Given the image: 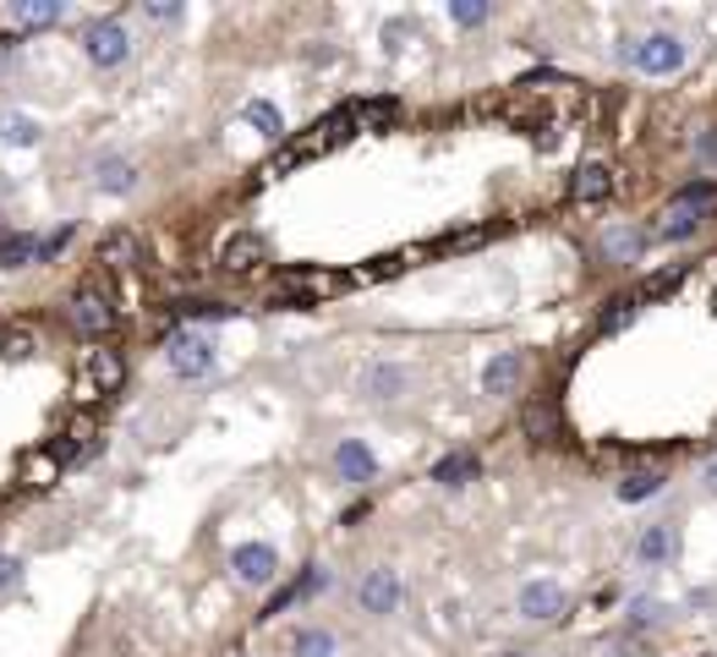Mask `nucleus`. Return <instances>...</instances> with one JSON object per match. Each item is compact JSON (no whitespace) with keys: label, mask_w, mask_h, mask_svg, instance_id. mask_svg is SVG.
<instances>
[{"label":"nucleus","mask_w":717,"mask_h":657,"mask_svg":"<svg viewBox=\"0 0 717 657\" xmlns=\"http://www.w3.org/2000/svg\"><path fill=\"white\" fill-rule=\"evenodd\" d=\"M345 285H356V279H350V274H323V268H290V274H279L274 307H290V301L312 307V301H323V296H334V290H345Z\"/></svg>","instance_id":"1"},{"label":"nucleus","mask_w":717,"mask_h":657,"mask_svg":"<svg viewBox=\"0 0 717 657\" xmlns=\"http://www.w3.org/2000/svg\"><path fill=\"white\" fill-rule=\"evenodd\" d=\"M165 357H170V373H176V379H187V384H198V379H208V373H214V341H208V335H198V329H176Z\"/></svg>","instance_id":"2"},{"label":"nucleus","mask_w":717,"mask_h":657,"mask_svg":"<svg viewBox=\"0 0 717 657\" xmlns=\"http://www.w3.org/2000/svg\"><path fill=\"white\" fill-rule=\"evenodd\" d=\"M83 56H88L94 67H121V61L132 56V34H127V23H116V17L94 23V28L83 34Z\"/></svg>","instance_id":"3"},{"label":"nucleus","mask_w":717,"mask_h":657,"mask_svg":"<svg viewBox=\"0 0 717 657\" xmlns=\"http://www.w3.org/2000/svg\"><path fill=\"white\" fill-rule=\"evenodd\" d=\"M630 67L646 72V77H668V72L684 67V45H679L673 34H646V39L630 50Z\"/></svg>","instance_id":"4"},{"label":"nucleus","mask_w":717,"mask_h":657,"mask_svg":"<svg viewBox=\"0 0 717 657\" xmlns=\"http://www.w3.org/2000/svg\"><path fill=\"white\" fill-rule=\"evenodd\" d=\"M72 329H77V335H88V341H105L110 329H116V307L99 290H77L72 296Z\"/></svg>","instance_id":"5"},{"label":"nucleus","mask_w":717,"mask_h":657,"mask_svg":"<svg viewBox=\"0 0 717 657\" xmlns=\"http://www.w3.org/2000/svg\"><path fill=\"white\" fill-rule=\"evenodd\" d=\"M230 570H236L241 586H268V581L279 575V553H274L268 542H241V548L230 553Z\"/></svg>","instance_id":"6"},{"label":"nucleus","mask_w":717,"mask_h":657,"mask_svg":"<svg viewBox=\"0 0 717 657\" xmlns=\"http://www.w3.org/2000/svg\"><path fill=\"white\" fill-rule=\"evenodd\" d=\"M350 132H356V110H328V116H323V121L312 127V138H301L296 148H301V154L312 159V154H323V148H334V143H345Z\"/></svg>","instance_id":"7"},{"label":"nucleus","mask_w":717,"mask_h":657,"mask_svg":"<svg viewBox=\"0 0 717 657\" xmlns=\"http://www.w3.org/2000/svg\"><path fill=\"white\" fill-rule=\"evenodd\" d=\"M521 613L537 619V624H542V619H559V613H564V586H559V581H526V586H521Z\"/></svg>","instance_id":"8"},{"label":"nucleus","mask_w":717,"mask_h":657,"mask_svg":"<svg viewBox=\"0 0 717 657\" xmlns=\"http://www.w3.org/2000/svg\"><path fill=\"white\" fill-rule=\"evenodd\" d=\"M263 263V236H252V230H236L225 247H219V268L225 274H252Z\"/></svg>","instance_id":"9"},{"label":"nucleus","mask_w":717,"mask_h":657,"mask_svg":"<svg viewBox=\"0 0 717 657\" xmlns=\"http://www.w3.org/2000/svg\"><path fill=\"white\" fill-rule=\"evenodd\" d=\"M334 471H339L345 482H373L379 461H373V450H368L362 439H345V444L334 450Z\"/></svg>","instance_id":"10"},{"label":"nucleus","mask_w":717,"mask_h":657,"mask_svg":"<svg viewBox=\"0 0 717 657\" xmlns=\"http://www.w3.org/2000/svg\"><path fill=\"white\" fill-rule=\"evenodd\" d=\"M395 602H401V575L395 570H373L362 581V608L368 613H395Z\"/></svg>","instance_id":"11"},{"label":"nucleus","mask_w":717,"mask_h":657,"mask_svg":"<svg viewBox=\"0 0 717 657\" xmlns=\"http://www.w3.org/2000/svg\"><path fill=\"white\" fill-rule=\"evenodd\" d=\"M673 548H679V531H673L668 521H662V526H646V531L635 537V559H641V564H668Z\"/></svg>","instance_id":"12"},{"label":"nucleus","mask_w":717,"mask_h":657,"mask_svg":"<svg viewBox=\"0 0 717 657\" xmlns=\"http://www.w3.org/2000/svg\"><path fill=\"white\" fill-rule=\"evenodd\" d=\"M668 208H690V214H701V219H712L717 214V176H701V181H684L679 192H673V203Z\"/></svg>","instance_id":"13"},{"label":"nucleus","mask_w":717,"mask_h":657,"mask_svg":"<svg viewBox=\"0 0 717 657\" xmlns=\"http://www.w3.org/2000/svg\"><path fill=\"white\" fill-rule=\"evenodd\" d=\"M608 192H613V170H608V165H581L575 181H570V198H575V203H602Z\"/></svg>","instance_id":"14"},{"label":"nucleus","mask_w":717,"mask_h":657,"mask_svg":"<svg viewBox=\"0 0 717 657\" xmlns=\"http://www.w3.org/2000/svg\"><path fill=\"white\" fill-rule=\"evenodd\" d=\"M521 373H526L521 351H499V357L488 362V373H482V390H488V395H510V390L521 384Z\"/></svg>","instance_id":"15"},{"label":"nucleus","mask_w":717,"mask_h":657,"mask_svg":"<svg viewBox=\"0 0 717 657\" xmlns=\"http://www.w3.org/2000/svg\"><path fill=\"white\" fill-rule=\"evenodd\" d=\"M88 379H94L105 395H110V390H121V384H127V357H121V351H110V346H105V351H94V357H88Z\"/></svg>","instance_id":"16"},{"label":"nucleus","mask_w":717,"mask_h":657,"mask_svg":"<svg viewBox=\"0 0 717 657\" xmlns=\"http://www.w3.org/2000/svg\"><path fill=\"white\" fill-rule=\"evenodd\" d=\"M641 247H646V236H641L635 225H608V236H602V252H608L613 263H635Z\"/></svg>","instance_id":"17"},{"label":"nucleus","mask_w":717,"mask_h":657,"mask_svg":"<svg viewBox=\"0 0 717 657\" xmlns=\"http://www.w3.org/2000/svg\"><path fill=\"white\" fill-rule=\"evenodd\" d=\"M56 477H61V455L56 450H34L28 461H23V488H56Z\"/></svg>","instance_id":"18"},{"label":"nucleus","mask_w":717,"mask_h":657,"mask_svg":"<svg viewBox=\"0 0 717 657\" xmlns=\"http://www.w3.org/2000/svg\"><path fill=\"white\" fill-rule=\"evenodd\" d=\"M138 258H143V247H138L132 230H116V236H105V247H99V263H105V268H132Z\"/></svg>","instance_id":"19"},{"label":"nucleus","mask_w":717,"mask_h":657,"mask_svg":"<svg viewBox=\"0 0 717 657\" xmlns=\"http://www.w3.org/2000/svg\"><path fill=\"white\" fill-rule=\"evenodd\" d=\"M39 252H45L39 236H17V230L0 236V268H23V263H34Z\"/></svg>","instance_id":"20"},{"label":"nucleus","mask_w":717,"mask_h":657,"mask_svg":"<svg viewBox=\"0 0 717 657\" xmlns=\"http://www.w3.org/2000/svg\"><path fill=\"white\" fill-rule=\"evenodd\" d=\"M662 482H668V471H630V477L619 482V499H624V504L657 499V493H662Z\"/></svg>","instance_id":"21"},{"label":"nucleus","mask_w":717,"mask_h":657,"mask_svg":"<svg viewBox=\"0 0 717 657\" xmlns=\"http://www.w3.org/2000/svg\"><path fill=\"white\" fill-rule=\"evenodd\" d=\"M477 477V455H444L439 466H433V482H444V488H461V482H471Z\"/></svg>","instance_id":"22"},{"label":"nucleus","mask_w":717,"mask_h":657,"mask_svg":"<svg viewBox=\"0 0 717 657\" xmlns=\"http://www.w3.org/2000/svg\"><path fill=\"white\" fill-rule=\"evenodd\" d=\"M395 116H401V105H395V99H362V105H356V127H362V132L395 127Z\"/></svg>","instance_id":"23"},{"label":"nucleus","mask_w":717,"mask_h":657,"mask_svg":"<svg viewBox=\"0 0 717 657\" xmlns=\"http://www.w3.org/2000/svg\"><path fill=\"white\" fill-rule=\"evenodd\" d=\"M132 187H138V165H127V159L99 165V192H132Z\"/></svg>","instance_id":"24"},{"label":"nucleus","mask_w":717,"mask_h":657,"mask_svg":"<svg viewBox=\"0 0 717 657\" xmlns=\"http://www.w3.org/2000/svg\"><path fill=\"white\" fill-rule=\"evenodd\" d=\"M0 143H12V148L39 143V121L34 116H0Z\"/></svg>","instance_id":"25"},{"label":"nucleus","mask_w":717,"mask_h":657,"mask_svg":"<svg viewBox=\"0 0 717 657\" xmlns=\"http://www.w3.org/2000/svg\"><path fill=\"white\" fill-rule=\"evenodd\" d=\"M28 351H34V329H28V323H7V329H0V357L23 362Z\"/></svg>","instance_id":"26"},{"label":"nucleus","mask_w":717,"mask_h":657,"mask_svg":"<svg viewBox=\"0 0 717 657\" xmlns=\"http://www.w3.org/2000/svg\"><path fill=\"white\" fill-rule=\"evenodd\" d=\"M12 17L28 28H50V23H61V7L56 0H23V7H12Z\"/></svg>","instance_id":"27"},{"label":"nucleus","mask_w":717,"mask_h":657,"mask_svg":"<svg viewBox=\"0 0 717 657\" xmlns=\"http://www.w3.org/2000/svg\"><path fill=\"white\" fill-rule=\"evenodd\" d=\"M684 285V268H662V274H646L641 279V290H635V301H657V296H673Z\"/></svg>","instance_id":"28"},{"label":"nucleus","mask_w":717,"mask_h":657,"mask_svg":"<svg viewBox=\"0 0 717 657\" xmlns=\"http://www.w3.org/2000/svg\"><path fill=\"white\" fill-rule=\"evenodd\" d=\"M241 116H247V127H258L263 138H279V132H285V121H279V110H274L268 99H252Z\"/></svg>","instance_id":"29"},{"label":"nucleus","mask_w":717,"mask_h":657,"mask_svg":"<svg viewBox=\"0 0 717 657\" xmlns=\"http://www.w3.org/2000/svg\"><path fill=\"white\" fill-rule=\"evenodd\" d=\"M701 225H706V219L690 214V208H668V214H662V236H668V241H690Z\"/></svg>","instance_id":"30"},{"label":"nucleus","mask_w":717,"mask_h":657,"mask_svg":"<svg viewBox=\"0 0 717 657\" xmlns=\"http://www.w3.org/2000/svg\"><path fill=\"white\" fill-rule=\"evenodd\" d=\"M401 390H406V373H401V368H373V373H368V395H373V401H395Z\"/></svg>","instance_id":"31"},{"label":"nucleus","mask_w":717,"mask_h":657,"mask_svg":"<svg viewBox=\"0 0 717 657\" xmlns=\"http://www.w3.org/2000/svg\"><path fill=\"white\" fill-rule=\"evenodd\" d=\"M290 652H296V657H334V635H328V630H301V635L290 641Z\"/></svg>","instance_id":"32"},{"label":"nucleus","mask_w":717,"mask_h":657,"mask_svg":"<svg viewBox=\"0 0 717 657\" xmlns=\"http://www.w3.org/2000/svg\"><path fill=\"white\" fill-rule=\"evenodd\" d=\"M526 433L531 439H559V411L553 406H526Z\"/></svg>","instance_id":"33"},{"label":"nucleus","mask_w":717,"mask_h":657,"mask_svg":"<svg viewBox=\"0 0 717 657\" xmlns=\"http://www.w3.org/2000/svg\"><path fill=\"white\" fill-rule=\"evenodd\" d=\"M450 17H455L461 28H477V23H488V7H482V0H455Z\"/></svg>","instance_id":"34"},{"label":"nucleus","mask_w":717,"mask_h":657,"mask_svg":"<svg viewBox=\"0 0 717 657\" xmlns=\"http://www.w3.org/2000/svg\"><path fill=\"white\" fill-rule=\"evenodd\" d=\"M488 236H493V230H455V236H444L439 247H444V252H471V247H482Z\"/></svg>","instance_id":"35"},{"label":"nucleus","mask_w":717,"mask_h":657,"mask_svg":"<svg viewBox=\"0 0 717 657\" xmlns=\"http://www.w3.org/2000/svg\"><path fill=\"white\" fill-rule=\"evenodd\" d=\"M657 619H662V602H657V597H635V602H630V624L646 630V624H657Z\"/></svg>","instance_id":"36"},{"label":"nucleus","mask_w":717,"mask_h":657,"mask_svg":"<svg viewBox=\"0 0 717 657\" xmlns=\"http://www.w3.org/2000/svg\"><path fill=\"white\" fill-rule=\"evenodd\" d=\"M635 307H641V301H635V296H630V301H613V312H608V318H602V329H608V335H613V329H624V323H630V318H635Z\"/></svg>","instance_id":"37"},{"label":"nucleus","mask_w":717,"mask_h":657,"mask_svg":"<svg viewBox=\"0 0 717 657\" xmlns=\"http://www.w3.org/2000/svg\"><path fill=\"white\" fill-rule=\"evenodd\" d=\"M148 17H154V23H176V17H181V7H176V0H154Z\"/></svg>","instance_id":"38"},{"label":"nucleus","mask_w":717,"mask_h":657,"mask_svg":"<svg viewBox=\"0 0 717 657\" xmlns=\"http://www.w3.org/2000/svg\"><path fill=\"white\" fill-rule=\"evenodd\" d=\"M17 575H23V564H17V559H0V592H12V586H17Z\"/></svg>","instance_id":"39"},{"label":"nucleus","mask_w":717,"mask_h":657,"mask_svg":"<svg viewBox=\"0 0 717 657\" xmlns=\"http://www.w3.org/2000/svg\"><path fill=\"white\" fill-rule=\"evenodd\" d=\"M701 159H717V132H706V138H701Z\"/></svg>","instance_id":"40"},{"label":"nucleus","mask_w":717,"mask_h":657,"mask_svg":"<svg viewBox=\"0 0 717 657\" xmlns=\"http://www.w3.org/2000/svg\"><path fill=\"white\" fill-rule=\"evenodd\" d=\"M706 482H712V488H717V461H712V466H706Z\"/></svg>","instance_id":"41"},{"label":"nucleus","mask_w":717,"mask_h":657,"mask_svg":"<svg viewBox=\"0 0 717 657\" xmlns=\"http://www.w3.org/2000/svg\"><path fill=\"white\" fill-rule=\"evenodd\" d=\"M510 657H526V652H510Z\"/></svg>","instance_id":"42"}]
</instances>
